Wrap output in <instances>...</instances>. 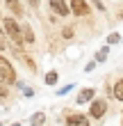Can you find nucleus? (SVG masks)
<instances>
[{
  "mask_svg": "<svg viewBox=\"0 0 123 126\" xmlns=\"http://www.w3.org/2000/svg\"><path fill=\"white\" fill-rule=\"evenodd\" d=\"M0 78H2L5 85H14L16 83V71H14L11 62L7 60L5 55H0Z\"/></svg>",
  "mask_w": 123,
  "mask_h": 126,
  "instance_id": "obj_1",
  "label": "nucleus"
},
{
  "mask_svg": "<svg viewBox=\"0 0 123 126\" xmlns=\"http://www.w3.org/2000/svg\"><path fill=\"white\" fill-rule=\"evenodd\" d=\"M2 28H5V32H7V37H11L14 41L21 46V41H23V34H21V28H18V23L14 18H2Z\"/></svg>",
  "mask_w": 123,
  "mask_h": 126,
  "instance_id": "obj_2",
  "label": "nucleus"
},
{
  "mask_svg": "<svg viewBox=\"0 0 123 126\" xmlns=\"http://www.w3.org/2000/svg\"><path fill=\"white\" fill-rule=\"evenodd\" d=\"M68 9H73L75 16H89V14H91V7L87 5V0H71Z\"/></svg>",
  "mask_w": 123,
  "mask_h": 126,
  "instance_id": "obj_3",
  "label": "nucleus"
},
{
  "mask_svg": "<svg viewBox=\"0 0 123 126\" xmlns=\"http://www.w3.org/2000/svg\"><path fill=\"white\" fill-rule=\"evenodd\" d=\"M105 110H107V103L103 99H93L91 101V108H89V115L93 117V119H98V117L105 115Z\"/></svg>",
  "mask_w": 123,
  "mask_h": 126,
  "instance_id": "obj_4",
  "label": "nucleus"
},
{
  "mask_svg": "<svg viewBox=\"0 0 123 126\" xmlns=\"http://www.w3.org/2000/svg\"><path fill=\"white\" fill-rule=\"evenodd\" d=\"M50 2V9H53L57 16H68V5L64 0H48Z\"/></svg>",
  "mask_w": 123,
  "mask_h": 126,
  "instance_id": "obj_5",
  "label": "nucleus"
},
{
  "mask_svg": "<svg viewBox=\"0 0 123 126\" xmlns=\"http://www.w3.org/2000/svg\"><path fill=\"white\" fill-rule=\"evenodd\" d=\"M66 126H89V117H84V115H68L66 117Z\"/></svg>",
  "mask_w": 123,
  "mask_h": 126,
  "instance_id": "obj_6",
  "label": "nucleus"
},
{
  "mask_svg": "<svg viewBox=\"0 0 123 126\" xmlns=\"http://www.w3.org/2000/svg\"><path fill=\"white\" fill-rule=\"evenodd\" d=\"M93 92H96V90H91V87H84V90L78 94V103H80V106H82V103H91V101H93Z\"/></svg>",
  "mask_w": 123,
  "mask_h": 126,
  "instance_id": "obj_7",
  "label": "nucleus"
},
{
  "mask_svg": "<svg viewBox=\"0 0 123 126\" xmlns=\"http://www.w3.org/2000/svg\"><path fill=\"white\" fill-rule=\"evenodd\" d=\"M5 5L9 7V12L14 16H23V5H21L18 0H5Z\"/></svg>",
  "mask_w": 123,
  "mask_h": 126,
  "instance_id": "obj_8",
  "label": "nucleus"
},
{
  "mask_svg": "<svg viewBox=\"0 0 123 126\" xmlns=\"http://www.w3.org/2000/svg\"><path fill=\"white\" fill-rule=\"evenodd\" d=\"M30 124L32 126H43V124H46V115H43V112H34L30 117Z\"/></svg>",
  "mask_w": 123,
  "mask_h": 126,
  "instance_id": "obj_9",
  "label": "nucleus"
},
{
  "mask_svg": "<svg viewBox=\"0 0 123 126\" xmlns=\"http://www.w3.org/2000/svg\"><path fill=\"white\" fill-rule=\"evenodd\" d=\"M21 34H23V41H27V44L34 41V34H32V28L30 25H23V28H21Z\"/></svg>",
  "mask_w": 123,
  "mask_h": 126,
  "instance_id": "obj_10",
  "label": "nucleus"
},
{
  "mask_svg": "<svg viewBox=\"0 0 123 126\" xmlns=\"http://www.w3.org/2000/svg\"><path fill=\"white\" fill-rule=\"evenodd\" d=\"M114 99H116V101H123V78L114 85Z\"/></svg>",
  "mask_w": 123,
  "mask_h": 126,
  "instance_id": "obj_11",
  "label": "nucleus"
},
{
  "mask_svg": "<svg viewBox=\"0 0 123 126\" xmlns=\"http://www.w3.org/2000/svg\"><path fill=\"white\" fill-rule=\"evenodd\" d=\"M107 53H110V48H107V46L100 48L98 53H96V60H93V62H105V60H107Z\"/></svg>",
  "mask_w": 123,
  "mask_h": 126,
  "instance_id": "obj_12",
  "label": "nucleus"
},
{
  "mask_svg": "<svg viewBox=\"0 0 123 126\" xmlns=\"http://www.w3.org/2000/svg\"><path fill=\"white\" fill-rule=\"evenodd\" d=\"M43 80H46V85H55V83H57V73H55V71H48Z\"/></svg>",
  "mask_w": 123,
  "mask_h": 126,
  "instance_id": "obj_13",
  "label": "nucleus"
},
{
  "mask_svg": "<svg viewBox=\"0 0 123 126\" xmlns=\"http://www.w3.org/2000/svg\"><path fill=\"white\" fill-rule=\"evenodd\" d=\"M62 37H64V39H73V30H71V28H64V30H62Z\"/></svg>",
  "mask_w": 123,
  "mask_h": 126,
  "instance_id": "obj_14",
  "label": "nucleus"
},
{
  "mask_svg": "<svg viewBox=\"0 0 123 126\" xmlns=\"http://www.w3.org/2000/svg\"><path fill=\"white\" fill-rule=\"evenodd\" d=\"M7 94H9V90H7V85L2 83V78H0V96H2V99H5Z\"/></svg>",
  "mask_w": 123,
  "mask_h": 126,
  "instance_id": "obj_15",
  "label": "nucleus"
},
{
  "mask_svg": "<svg viewBox=\"0 0 123 126\" xmlns=\"http://www.w3.org/2000/svg\"><path fill=\"white\" fill-rule=\"evenodd\" d=\"M119 41H121L119 34H110V37H107V44H119Z\"/></svg>",
  "mask_w": 123,
  "mask_h": 126,
  "instance_id": "obj_16",
  "label": "nucleus"
},
{
  "mask_svg": "<svg viewBox=\"0 0 123 126\" xmlns=\"http://www.w3.org/2000/svg\"><path fill=\"white\" fill-rule=\"evenodd\" d=\"M71 90H73V85H66V87H62V90H57V94H59V96H64V94H66V92H71Z\"/></svg>",
  "mask_w": 123,
  "mask_h": 126,
  "instance_id": "obj_17",
  "label": "nucleus"
},
{
  "mask_svg": "<svg viewBox=\"0 0 123 126\" xmlns=\"http://www.w3.org/2000/svg\"><path fill=\"white\" fill-rule=\"evenodd\" d=\"M93 69H96V62H93V60H91V62H87V66H84V71H89V73H91Z\"/></svg>",
  "mask_w": 123,
  "mask_h": 126,
  "instance_id": "obj_18",
  "label": "nucleus"
},
{
  "mask_svg": "<svg viewBox=\"0 0 123 126\" xmlns=\"http://www.w3.org/2000/svg\"><path fill=\"white\" fill-rule=\"evenodd\" d=\"M27 2H30L32 7H39V0H27Z\"/></svg>",
  "mask_w": 123,
  "mask_h": 126,
  "instance_id": "obj_19",
  "label": "nucleus"
}]
</instances>
